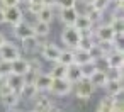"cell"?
Instances as JSON below:
<instances>
[{
  "label": "cell",
  "mask_w": 124,
  "mask_h": 112,
  "mask_svg": "<svg viewBox=\"0 0 124 112\" xmlns=\"http://www.w3.org/2000/svg\"><path fill=\"white\" fill-rule=\"evenodd\" d=\"M105 73H107V80H122V70L109 68V70H105Z\"/></svg>",
  "instance_id": "cell-31"
},
{
  "label": "cell",
  "mask_w": 124,
  "mask_h": 112,
  "mask_svg": "<svg viewBox=\"0 0 124 112\" xmlns=\"http://www.w3.org/2000/svg\"><path fill=\"white\" fill-rule=\"evenodd\" d=\"M43 4H44V5H53L54 0H43Z\"/></svg>",
  "instance_id": "cell-40"
},
{
  "label": "cell",
  "mask_w": 124,
  "mask_h": 112,
  "mask_svg": "<svg viewBox=\"0 0 124 112\" xmlns=\"http://www.w3.org/2000/svg\"><path fill=\"white\" fill-rule=\"evenodd\" d=\"M14 34H16V37L21 39V41L26 39V37H31V36H34V32H32V26L27 24L26 21H22V22H19V24L14 26Z\"/></svg>",
  "instance_id": "cell-12"
},
{
  "label": "cell",
  "mask_w": 124,
  "mask_h": 112,
  "mask_svg": "<svg viewBox=\"0 0 124 112\" xmlns=\"http://www.w3.org/2000/svg\"><path fill=\"white\" fill-rule=\"evenodd\" d=\"M78 17V10L75 7H68V9H60V19L65 26H73L75 21Z\"/></svg>",
  "instance_id": "cell-14"
},
{
  "label": "cell",
  "mask_w": 124,
  "mask_h": 112,
  "mask_svg": "<svg viewBox=\"0 0 124 112\" xmlns=\"http://www.w3.org/2000/svg\"><path fill=\"white\" fill-rule=\"evenodd\" d=\"M36 17H38V21H41V22L51 24V21H53V17H54L53 7H51V5H44V7H43V9L39 10V14H38Z\"/></svg>",
  "instance_id": "cell-25"
},
{
  "label": "cell",
  "mask_w": 124,
  "mask_h": 112,
  "mask_svg": "<svg viewBox=\"0 0 124 112\" xmlns=\"http://www.w3.org/2000/svg\"><path fill=\"white\" fill-rule=\"evenodd\" d=\"M60 54H61V48L58 44H54V43H44L43 48H41L43 60L49 61V63H56L58 58H60Z\"/></svg>",
  "instance_id": "cell-5"
},
{
  "label": "cell",
  "mask_w": 124,
  "mask_h": 112,
  "mask_svg": "<svg viewBox=\"0 0 124 112\" xmlns=\"http://www.w3.org/2000/svg\"><path fill=\"white\" fill-rule=\"evenodd\" d=\"M51 112H65V110H61V109H53Z\"/></svg>",
  "instance_id": "cell-42"
},
{
  "label": "cell",
  "mask_w": 124,
  "mask_h": 112,
  "mask_svg": "<svg viewBox=\"0 0 124 112\" xmlns=\"http://www.w3.org/2000/svg\"><path fill=\"white\" fill-rule=\"evenodd\" d=\"M31 112H34V110H31Z\"/></svg>",
  "instance_id": "cell-45"
},
{
  "label": "cell",
  "mask_w": 124,
  "mask_h": 112,
  "mask_svg": "<svg viewBox=\"0 0 124 112\" xmlns=\"http://www.w3.org/2000/svg\"><path fill=\"white\" fill-rule=\"evenodd\" d=\"M10 73H12L10 63H7V61H0V76H7V75H10Z\"/></svg>",
  "instance_id": "cell-34"
},
{
  "label": "cell",
  "mask_w": 124,
  "mask_h": 112,
  "mask_svg": "<svg viewBox=\"0 0 124 112\" xmlns=\"http://www.w3.org/2000/svg\"><path fill=\"white\" fill-rule=\"evenodd\" d=\"M2 7H10V5H19V0H0Z\"/></svg>",
  "instance_id": "cell-35"
},
{
  "label": "cell",
  "mask_w": 124,
  "mask_h": 112,
  "mask_svg": "<svg viewBox=\"0 0 124 112\" xmlns=\"http://www.w3.org/2000/svg\"><path fill=\"white\" fill-rule=\"evenodd\" d=\"M90 80V83L95 87V88H104L105 87V83H107V73H105V70H100V68H97V71L88 78Z\"/></svg>",
  "instance_id": "cell-21"
},
{
  "label": "cell",
  "mask_w": 124,
  "mask_h": 112,
  "mask_svg": "<svg viewBox=\"0 0 124 112\" xmlns=\"http://www.w3.org/2000/svg\"><path fill=\"white\" fill-rule=\"evenodd\" d=\"M105 63H107V70L112 68V70H122L124 66V53L121 48H116L114 51H110L107 56H105Z\"/></svg>",
  "instance_id": "cell-6"
},
{
  "label": "cell",
  "mask_w": 124,
  "mask_h": 112,
  "mask_svg": "<svg viewBox=\"0 0 124 112\" xmlns=\"http://www.w3.org/2000/svg\"><path fill=\"white\" fill-rule=\"evenodd\" d=\"M88 61H93L92 60V56H90V51H87V49H80V48H75L73 49V63H77V65H85V63H88Z\"/></svg>",
  "instance_id": "cell-20"
},
{
  "label": "cell",
  "mask_w": 124,
  "mask_h": 112,
  "mask_svg": "<svg viewBox=\"0 0 124 112\" xmlns=\"http://www.w3.org/2000/svg\"><path fill=\"white\" fill-rule=\"evenodd\" d=\"M5 85H7L10 90H14V92H17V93H21V90L24 88L26 82H24V76H22V75L10 73V75H7V76H5Z\"/></svg>",
  "instance_id": "cell-10"
},
{
  "label": "cell",
  "mask_w": 124,
  "mask_h": 112,
  "mask_svg": "<svg viewBox=\"0 0 124 112\" xmlns=\"http://www.w3.org/2000/svg\"><path fill=\"white\" fill-rule=\"evenodd\" d=\"M92 22L87 19V15L85 14H78V17H77V21H75V24H73V27L77 29V31H80V34L82 32H88L90 29H92Z\"/></svg>",
  "instance_id": "cell-22"
},
{
  "label": "cell",
  "mask_w": 124,
  "mask_h": 112,
  "mask_svg": "<svg viewBox=\"0 0 124 112\" xmlns=\"http://www.w3.org/2000/svg\"><path fill=\"white\" fill-rule=\"evenodd\" d=\"M10 70H12V73L22 75V76H24V75L29 71V60H24V58L14 60V61L10 63Z\"/></svg>",
  "instance_id": "cell-16"
},
{
  "label": "cell",
  "mask_w": 124,
  "mask_h": 112,
  "mask_svg": "<svg viewBox=\"0 0 124 112\" xmlns=\"http://www.w3.org/2000/svg\"><path fill=\"white\" fill-rule=\"evenodd\" d=\"M5 22V17H4V7H0V24Z\"/></svg>",
  "instance_id": "cell-37"
},
{
  "label": "cell",
  "mask_w": 124,
  "mask_h": 112,
  "mask_svg": "<svg viewBox=\"0 0 124 112\" xmlns=\"http://www.w3.org/2000/svg\"><path fill=\"white\" fill-rule=\"evenodd\" d=\"M5 41H7V39H5V36H4L2 32H0V46H2V44H4Z\"/></svg>",
  "instance_id": "cell-39"
},
{
  "label": "cell",
  "mask_w": 124,
  "mask_h": 112,
  "mask_svg": "<svg viewBox=\"0 0 124 112\" xmlns=\"http://www.w3.org/2000/svg\"><path fill=\"white\" fill-rule=\"evenodd\" d=\"M21 98H27V100H34L38 95H39V92H38V88L34 87V83H26L24 85V88L21 90Z\"/></svg>",
  "instance_id": "cell-24"
},
{
  "label": "cell",
  "mask_w": 124,
  "mask_h": 112,
  "mask_svg": "<svg viewBox=\"0 0 124 112\" xmlns=\"http://www.w3.org/2000/svg\"><path fill=\"white\" fill-rule=\"evenodd\" d=\"M117 102H119V100H117L116 97H109V95H105V97L100 98V102H99L95 112H112V109L116 107Z\"/></svg>",
  "instance_id": "cell-19"
},
{
  "label": "cell",
  "mask_w": 124,
  "mask_h": 112,
  "mask_svg": "<svg viewBox=\"0 0 124 112\" xmlns=\"http://www.w3.org/2000/svg\"><path fill=\"white\" fill-rule=\"evenodd\" d=\"M56 63H61L65 66H70L73 63V49H61V54Z\"/></svg>",
  "instance_id": "cell-28"
},
{
  "label": "cell",
  "mask_w": 124,
  "mask_h": 112,
  "mask_svg": "<svg viewBox=\"0 0 124 112\" xmlns=\"http://www.w3.org/2000/svg\"><path fill=\"white\" fill-rule=\"evenodd\" d=\"M5 85V76H0V87Z\"/></svg>",
  "instance_id": "cell-41"
},
{
  "label": "cell",
  "mask_w": 124,
  "mask_h": 112,
  "mask_svg": "<svg viewBox=\"0 0 124 112\" xmlns=\"http://www.w3.org/2000/svg\"><path fill=\"white\" fill-rule=\"evenodd\" d=\"M71 90H73V85H71L66 78H53L51 88H49V92H51L53 95L65 97V95H68Z\"/></svg>",
  "instance_id": "cell-4"
},
{
  "label": "cell",
  "mask_w": 124,
  "mask_h": 112,
  "mask_svg": "<svg viewBox=\"0 0 124 112\" xmlns=\"http://www.w3.org/2000/svg\"><path fill=\"white\" fill-rule=\"evenodd\" d=\"M80 71H82V78H83V80H88V78L97 71L95 61H88V63H85V65H82V66H80Z\"/></svg>",
  "instance_id": "cell-27"
},
{
  "label": "cell",
  "mask_w": 124,
  "mask_h": 112,
  "mask_svg": "<svg viewBox=\"0 0 124 112\" xmlns=\"http://www.w3.org/2000/svg\"><path fill=\"white\" fill-rule=\"evenodd\" d=\"M104 88H105L109 97H116L117 98L122 93V80H107Z\"/></svg>",
  "instance_id": "cell-18"
},
{
  "label": "cell",
  "mask_w": 124,
  "mask_h": 112,
  "mask_svg": "<svg viewBox=\"0 0 124 112\" xmlns=\"http://www.w3.org/2000/svg\"><path fill=\"white\" fill-rule=\"evenodd\" d=\"M66 80H68L71 85H75V83H78L80 80H83V78H82V71H80V65L71 63L70 66H66Z\"/></svg>",
  "instance_id": "cell-17"
},
{
  "label": "cell",
  "mask_w": 124,
  "mask_h": 112,
  "mask_svg": "<svg viewBox=\"0 0 124 112\" xmlns=\"http://www.w3.org/2000/svg\"><path fill=\"white\" fill-rule=\"evenodd\" d=\"M54 4L60 9H68V7H75L77 0H54Z\"/></svg>",
  "instance_id": "cell-33"
},
{
  "label": "cell",
  "mask_w": 124,
  "mask_h": 112,
  "mask_svg": "<svg viewBox=\"0 0 124 112\" xmlns=\"http://www.w3.org/2000/svg\"><path fill=\"white\" fill-rule=\"evenodd\" d=\"M19 2H26L27 4V2H31V0H19Z\"/></svg>",
  "instance_id": "cell-43"
},
{
  "label": "cell",
  "mask_w": 124,
  "mask_h": 112,
  "mask_svg": "<svg viewBox=\"0 0 124 112\" xmlns=\"http://www.w3.org/2000/svg\"><path fill=\"white\" fill-rule=\"evenodd\" d=\"M87 19L93 24V22H99L100 19H102V12H99V10H95L93 7H88V10H87Z\"/></svg>",
  "instance_id": "cell-30"
},
{
  "label": "cell",
  "mask_w": 124,
  "mask_h": 112,
  "mask_svg": "<svg viewBox=\"0 0 124 112\" xmlns=\"http://www.w3.org/2000/svg\"><path fill=\"white\" fill-rule=\"evenodd\" d=\"M51 78H66V66L61 65V63H53L49 73H48Z\"/></svg>",
  "instance_id": "cell-26"
},
{
  "label": "cell",
  "mask_w": 124,
  "mask_h": 112,
  "mask_svg": "<svg viewBox=\"0 0 124 112\" xmlns=\"http://www.w3.org/2000/svg\"><path fill=\"white\" fill-rule=\"evenodd\" d=\"M17 58H21V49H19L14 43L5 41L2 46H0V61L12 63V61L17 60Z\"/></svg>",
  "instance_id": "cell-3"
},
{
  "label": "cell",
  "mask_w": 124,
  "mask_h": 112,
  "mask_svg": "<svg viewBox=\"0 0 124 112\" xmlns=\"http://www.w3.org/2000/svg\"><path fill=\"white\" fill-rule=\"evenodd\" d=\"M93 37H97V41H109V43H114L116 41V34L110 27V24H102L97 27Z\"/></svg>",
  "instance_id": "cell-9"
},
{
  "label": "cell",
  "mask_w": 124,
  "mask_h": 112,
  "mask_svg": "<svg viewBox=\"0 0 124 112\" xmlns=\"http://www.w3.org/2000/svg\"><path fill=\"white\" fill-rule=\"evenodd\" d=\"M43 44H44V43H41V37H38V36H31V37L22 39V49H24L26 53L38 51V49L43 48Z\"/></svg>",
  "instance_id": "cell-15"
},
{
  "label": "cell",
  "mask_w": 124,
  "mask_h": 112,
  "mask_svg": "<svg viewBox=\"0 0 124 112\" xmlns=\"http://www.w3.org/2000/svg\"><path fill=\"white\" fill-rule=\"evenodd\" d=\"M0 100H2L4 107L7 109H16L21 102V95L14 90H10L7 85H2L0 87Z\"/></svg>",
  "instance_id": "cell-1"
},
{
  "label": "cell",
  "mask_w": 124,
  "mask_h": 112,
  "mask_svg": "<svg viewBox=\"0 0 124 112\" xmlns=\"http://www.w3.org/2000/svg\"><path fill=\"white\" fill-rule=\"evenodd\" d=\"M43 7H44L43 0H31V2H27V9H29V12L34 14V15H38Z\"/></svg>",
  "instance_id": "cell-29"
},
{
  "label": "cell",
  "mask_w": 124,
  "mask_h": 112,
  "mask_svg": "<svg viewBox=\"0 0 124 112\" xmlns=\"http://www.w3.org/2000/svg\"><path fill=\"white\" fill-rule=\"evenodd\" d=\"M109 4H110V0H95L92 7H93L95 10H99V12H104V10L109 7Z\"/></svg>",
  "instance_id": "cell-32"
},
{
  "label": "cell",
  "mask_w": 124,
  "mask_h": 112,
  "mask_svg": "<svg viewBox=\"0 0 124 112\" xmlns=\"http://www.w3.org/2000/svg\"><path fill=\"white\" fill-rule=\"evenodd\" d=\"M4 17H5V22H9L10 26H16L19 22L24 21V14L21 10L19 5H10V7H4Z\"/></svg>",
  "instance_id": "cell-8"
},
{
  "label": "cell",
  "mask_w": 124,
  "mask_h": 112,
  "mask_svg": "<svg viewBox=\"0 0 124 112\" xmlns=\"http://www.w3.org/2000/svg\"><path fill=\"white\" fill-rule=\"evenodd\" d=\"M110 2H112V0H110ZM114 2H121V0H114Z\"/></svg>",
  "instance_id": "cell-44"
},
{
  "label": "cell",
  "mask_w": 124,
  "mask_h": 112,
  "mask_svg": "<svg viewBox=\"0 0 124 112\" xmlns=\"http://www.w3.org/2000/svg\"><path fill=\"white\" fill-rule=\"evenodd\" d=\"M112 112H124V109H122V105L117 102V104H116V107L112 109Z\"/></svg>",
  "instance_id": "cell-36"
},
{
  "label": "cell",
  "mask_w": 124,
  "mask_h": 112,
  "mask_svg": "<svg viewBox=\"0 0 124 112\" xmlns=\"http://www.w3.org/2000/svg\"><path fill=\"white\" fill-rule=\"evenodd\" d=\"M51 82H53V78L48 75V73H38V76H36V80H34V87L38 88V92L39 93H43V92H49V88H51Z\"/></svg>",
  "instance_id": "cell-11"
},
{
  "label": "cell",
  "mask_w": 124,
  "mask_h": 112,
  "mask_svg": "<svg viewBox=\"0 0 124 112\" xmlns=\"http://www.w3.org/2000/svg\"><path fill=\"white\" fill-rule=\"evenodd\" d=\"M31 26H32L34 36H38V37H46V36L49 34V31H51V26L46 24V22H41V21H36V22L31 24Z\"/></svg>",
  "instance_id": "cell-23"
},
{
  "label": "cell",
  "mask_w": 124,
  "mask_h": 112,
  "mask_svg": "<svg viewBox=\"0 0 124 112\" xmlns=\"http://www.w3.org/2000/svg\"><path fill=\"white\" fill-rule=\"evenodd\" d=\"M73 87H75V93H77V97L80 100H88L95 92V87L90 83V80H80Z\"/></svg>",
  "instance_id": "cell-7"
},
{
  "label": "cell",
  "mask_w": 124,
  "mask_h": 112,
  "mask_svg": "<svg viewBox=\"0 0 124 112\" xmlns=\"http://www.w3.org/2000/svg\"><path fill=\"white\" fill-rule=\"evenodd\" d=\"M82 2H83L85 5H88V7H92V5H93V2H95V0H82Z\"/></svg>",
  "instance_id": "cell-38"
},
{
  "label": "cell",
  "mask_w": 124,
  "mask_h": 112,
  "mask_svg": "<svg viewBox=\"0 0 124 112\" xmlns=\"http://www.w3.org/2000/svg\"><path fill=\"white\" fill-rule=\"evenodd\" d=\"M54 107H53V102L46 97V95H38L34 98V112H51Z\"/></svg>",
  "instance_id": "cell-13"
},
{
  "label": "cell",
  "mask_w": 124,
  "mask_h": 112,
  "mask_svg": "<svg viewBox=\"0 0 124 112\" xmlns=\"http://www.w3.org/2000/svg\"><path fill=\"white\" fill-rule=\"evenodd\" d=\"M80 31H77L73 26H66L61 32V41L65 46H68V49H75L78 48V41H80Z\"/></svg>",
  "instance_id": "cell-2"
}]
</instances>
